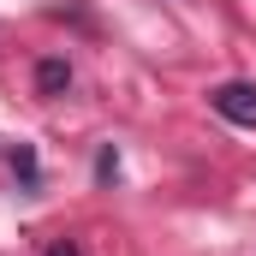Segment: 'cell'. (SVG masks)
Instances as JSON below:
<instances>
[{"instance_id":"7a4b0ae2","label":"cell","mask_w":256,"mask_h":256,"mask_svg":"<svg viewBox=\"0 0 256 256\" xmlns=\"http://www.w3.org/2000/svg\"><path fill=\"white\" fill-rule=\"evenodd\" d=\"M36 84H42L48 96H54V90H66V84H72V72H66V60H42V72H36Z\"/></svg>"},{"instance_id":"3957f363","label":"cell","mask_w":256,"mask_h":256,"mask_svg":"<svg viewBox=\"0 0 256 256\" xmlns=\"http://www.w3.org/2000/svg\"><path fill=\"white\" fill-rule=\"evenodd\" d=\"M48 256H78V244H54V250H48Z\"/></svg>"},{"instance_id":"6da1fadb","label":"cell","mask_w":256,"mask_h":256,"mask_svg":"<svg viewBox=\"0 0 256 256\" xmlns=\"http://www.w3.org/2000/svg\"><path fill=\"white\" fill-rule=\"evenodd\" d=\"M208 102H214L220 120L256 131V84H220V90H208Z\"/></svg>"}]
</instances>
